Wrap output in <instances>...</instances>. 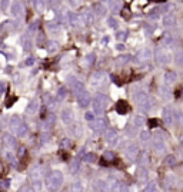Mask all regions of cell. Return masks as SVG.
Wrapping results in <instances>:
<instances>
[{
    "mask_svg": "<svg viewBox=\"0 0 183 192\" xmlns=\"http://www.w3.org/2000/svg\"><path fill=\"white\" fill-rule=\"evenodd\" d=\"M9 186V181H2L0 182V189H7Z\"/></svg>",
    "mask_w": 183,
    "mask_h": 192,
    "instance_id": "53",
    "label": "cell"
},
{
    "mask_svg": "<svg viewBox=\"0 0 183 192\" xmlns=\"http://www.w3.org/2000/svg\"><path fill=\"white\" fill-rule=\"evenodd\" d=\"M95 12H96L99 16H103V15L106 13V9H105L102 5H96V6H95Z\"/></svg>",
    "mask_w": 183,
    "mask_h": 192,
    "instance_id": "31",
    "label": "cell"
},
{
    "mask_svg": "<svg viewBox=\"0 0 183 192\" xmlns=\"http://www.w3.org/2000/svg\"><path fill=\"white\" fill-rule=\"evenodd\" d=\"M140 108H142V109H143L145 112L150 111V109H152V101H150V99L147 98V99H146V101H145V102H143V103L140 105Z\"/></svg>",
    "mask_w": 183,
    "mask_h": 192,
    "instance_id": "28",
    "label": "cell"
},
{
    "mask_svg": "<svg viewBox=\"0 0 183 192\" xmlns=\"http://www.w3.org/2000/svg\"><path fill=\"white\" fill-rule=\"evenodd\" d=\"M62 119H63L64 123H70V122L73 121V113H72V111H69V109L62 111Z\"/></svg>",
    "mask_w": 183,
    "mask_h": 192,
    "instance_id": "19",
    "label": "cell"
},
{
    "mask_svg": "<svg viewBox=\"0 0 183 192\" xmlns=\"http://www.w3.org/2000/svg\"><path fill=\"white\" fill-rule=\"evenodd\" d=\"M34 111H37V103H36V102H32V103L27 106V113H33Z\"/></svg>",
    "mask_w": 183,
    "mask_h": 192,
    "instance_id": "38",
    "label": "cell"
},
{
    "mask_svg": "<svg viewBox=\"0 0 183 192\" xmlns=\"http://www.w3.org/2000/svg\"><path fill=\"white\" fill-rule=\"evenodd\" d=\"M33 62H34V59H33V57H29V59L26 60V65H29V66H30V65H33Z\"/></svg>",
    "mask_w": 183,
    "mask_h": 192,
    "instance_id": "56",
    "label": "cell"
},
{
    "mask_svg": "<svg viewBox=\"0 0 183 192\" xmlns=\"http://www.w3.org/2000/svg\"><path fill=\"white\" fill-rule=\"evenodd\" d=\"M95 159H96V156H95L93 153H87V155H86V161H89V162L95 161Z\"/></svg>",
    "mask_w": 183,
    "mask_h": 192,
    "instance_id": "54",
    "label": "cell"
},
{
    "mask_svg": "<svg viewBox=\"0 0 183 192\" xmlns=\"http://www.w3.org/2000/svg\"><path fill=\"white\" fill-rule=\"evenodd\" d=\"M22 45H23V49L26 50V52H29L30 49H32V46H33V43H32V40H30V37L26 35L25 37H22Z\"/></svg>",
    "mask_w": 183,
    "mask_h": 192,
    "instance_id": "22",
    "label": "cell"
},
{
    "mask_svg": "<svg viewBox=\"0 0 183 192\" xmlns=\"http://www.w3.org/2000/svg\"><path fill=\"white\" fill-rule=\"evenodd\" d=\"M46 47H47V52H54V50L59 47V45H57L56 40H49V42L46 43Z\"/></svg>",
    "mask_w": 183,
    "mask_h": 192,
    "instance_id": "26",
    "label": "cell"
},
{
    "mask_svg": "<svg viewBox=\"0 0 183 192\" xmlns=\"http://www.w3.org/2000/svg\"><path fill=\"white\" fill-rule=\"evenodd\" d=\"M133 123H135L136 126H143V123H145V118H143L142 115H136L135 119H133Z\"/></svg>",
    "mask_w": 183,
    "mask_h": 192,
    "instance_id": "29",
    "label": "cell"
},
{
    "mask_svg": "<svg viewBox=\"0 0 183 192\" xmlns=\"http://www.w3.org/2000/svg\"><path fill=\"white\" fill-rule=\"evenodd\" d=\"M70 171H72V173H77V171H79V161H73L72 162Z\"/></svg>",
    "mask_w": 183,
    "mask_h": 192,
    "instance_id": "33",
    "label": "cell"
},
{
    "mask_svg": "<svg viewBox=\"0 0 183 192\" xmlns=\"http://www.w3.org/2000/svg\"><path fill=\"white\" fill-rule=\"evenodd\" d=\"M163 43H164V45H172V43H173V36H172V35H164Z\"/></svg>",
    "mask_w": 183,
    "mask_h": 192,
    "instance_id": "37",
    "label": "cell"
},
{
    "mask_svg": "<svg viewBox=\"0 0 183 192\" xmlns=\"http://www.w3.org/2000/svg\"><path fill=\"white\" fill-rule=\"evenodd\" d=\"M159 12H160V9H154V10H152L150 13H149V17L150 19H157V16H159Z\"/></svg>",
    "mask_w": 183,
    "mask_h": 192,
    "instance_id": "39",
    "label": "cell"
},
{
    "mask_svg": "<svg viewBox=\"0 0 183 192\" xmlns=\"http://www.w3.org/2000/svg\"><path fill=\"white\" fill-rule=\"evenodd\" d=\"M25 153H26V149H25V148H20V149H19V156H23Z\"/></svg>",
    "mask_w": 183,
    "mask_h": 192,
    "instance_id": "57",
    "label": "cell"
},
{
    "mask_svg": "<svg viewBox=\"0 0 183 192\" xmlns=\"http://www.w3.org/2000/svg\"><path fill=\"white\" fill-rule=\"evenodd\" d=\"M176 162H177V159H176V156H174V155H169V156H166V158H164V163H166L167 166H174V165H176Z\"/></svg>",
    "mask_w": 183,
    "mask_h": 192,
    "instance_id": "25",
    "label": "cell"
},
{
    "mask_svg": "<svg viewBox=\"0 0 183 192\" xmlns=\"http://www.w3.org/2000/svg\"><path fill=\"white\" fill-rule=\"evenodd\" d=\"M137 176H139V179H140V181H145V179L147 178V171H146L145 168L139 169V175H137Z\"/></svg>",
    "mask_w": 183,
    "mask_h": 192,
    "instance_id": "34",
    "label": "cell"
},
{
    "mask_svg": "<svg viewBox=\"0 0 183 192\" xmlns=\"http://www.w3.org/2000/svg\"><path fill=\"white\" fill-rule=\"evenodd\" d=\"M64 98H66V87H60L59 92H57V99L62 101V99H64Z\"/></svg>",
    "mask_w": 183,
    "mask_h": 192,
    "instance_id": "32",
    "label": "cell"
},
{
    "mask_svg": "<svg viewBox=\"0 0 183 192\" xmlns=\"http://www.w3.org/2000/svg\"><path fill=\"white\" fill-rule=\"evenodd\" d=\"M46 183L49 186V189H57L62 183H63V173L59 171H53L46 176Z\"/></svg>",
    "mask_w": 183,
    "mask_h": 192,
    "instance_id": "1",
    "label": "cell"
},
{
    "mask_svg": "<svg viewBox=\"0 0 183 192\" xmlns=\"http://www.w3.org/2000/svg\"><path fill=\"white\" fill-rule=\"evenodd\" d=\"M13 102H16V98H12V99L7 102V106H10V103H13Z\"/></svg>",
    "mask_w": 183,
    "mask_h": 192,
    "instance_id": "59",
    "label": "cell"
},
{
    "mask_svg": "<svg viewBox=\"0 0 183 192\" xmlns=\"http://www.w3.org/2000/svg\"><path fill=\"white\" fill-rule=\"evenodd\" d=\"M9 2H10V0H2V3H0V7H2V10H7Z\"/></svg>",
    "mask_w": 183,
    "mask_h": 192,
    "instance_id": "44",
    "label": "cell"
},
{
    "mask_svg": "<svg viewBox=\"0 0 183 192\" xmlns=\"http://www.w3.org/2000/svg\"><path fill=\"white\" fill-rule=\"evenodd\" d=\"M44 5H46V2H43V0H33L34 10H37V12H44Z\"/></svg>",
    "mask_w": 183,
    "mask_h": 192,
    "instance_id": "24",
    "label": "cell"
},
{
    "mask_svg": "<svg viewBox=\"0 0 183 192\" xmlns=\"http://www.w3.org/2000/svg\"><path fill=\"white\" fill-rule=\"evenodd\" d=\"M44 2H46L49 6H52V7H56V6H59L60 0H44Z\"/></svg>",
    "mask_w": 183,
    "mask_h": 192,
    "instance_id": "40",
    "label": "cell"
},
{
    "mask_svg": "<svg viewBox=\"0 0 183 192\" xmlns=\"http://www.w3.org/2000/svg\"><path fill=\"white\" fill-rule=\"evenodd\" d=\"M162 116H163V122H164L167 126H172V125H173V113H172V111H170L169 108H164V109H163Z\"/></svg>",
    "mask_w": 183,
    "mask_h": 192,
    "instance_id": "9",
    "label": "cell"
},
{
    "mask_svg": "<svg viewBox=\"0 0 183 192\" xmlns=\"http://www.w3.org/2000/svg\"><path fill=\"white\" fill-rule=\"evenodd\" d=\"M22 15H23V6H22V3H19V2L13 3L12 5V16L20 17Z\"/></svg>",
    "mask_w": 183,
    "mask_h": 192,
    "instance_id": "13",
    "label": "cell"
},
{
    "mask_svg": "<svg viewBox=\"0 0 183 192\" xmlns=\"http://www.w3.org/2000/svg\"><path fill=\"white\" fill-rule=\"evenodd\" d=\"M154 57H156V60H157L160 65H164V63L169 62L167 55H166V52H164L163 49H156V52H154Z\"/></svg>",
    "mask_w": 183,
    "mask_h": 192,
    "instance_id": "7",
    "label": "cell"
},
{
    "mask_svg": "<svg viewBox=\"0 0 183 192\" xmlns=\"http://www.w3.org/2000/svg\"><path fill=\"white\" fill-rule=\"evenodd\" d=\"M95 189L96 191H103V189H106V183L103 181H97L96 185H95Z\"/></svg>",
    "mask_w": 183,
    "mask_h": 192,
    "instance_id": "35",
    "label": "cell"
},
{
    "mask_svg": "<svg viewBox=\"0 0 183 192\" xmlns=\"http://www.w3.org/2000/svg\"><path fill=\"white\" fill-rule=\"evenodd\" d=\"M105 138H106V141H107V143H110V145H116L117 143V133H116V131L115 129H106V132H105Z\"/></svg>",
    "mask_w": 183,
    "mask_h": 192,
    "instance_id": "5",
    "label": "cell"
},
{
    "mask_svg": "<svg viewBox=\"0 0 183 192\" xmlns=\"http://www.w3.org/2000/svg\"><path fill=\"white\" fill-rule=\"evenodd\" d=\"M163 23H164V26H167V27H172V26L176 23V19H174V16H173V15H167V16H164V19H163Z\"/></svg>",
    "mask_w": 183,
    "mask_h": 192,
    "instance_id": "23",
    "label": "cell"
},
{
    "mask_svg": "<svg viewBox=\"0 0 183 192\" xmlns=\"http://www.w3.org/2000/svg\"><path fill=\"white\" fill-rule=\"evenodd\" d=\"M107 102H109L107 96H105V95H97L96 98L91 101V106H93L95 113H96V115H102V113L105 112V108H106Z\"/></svg>",
    "mask_w": 183,
    "mask_h": 192,
    "instance_id": "2",
    "label": "cell"
},
{
    "mask_svg": "<svg viewBox=\"0 0 183 192\" xmlns=\"http://www.w3.org/2000/svg\"><path fill=\"white\" fill-rule=\"evenodd\" d=\"M103 79H105V76H103L102 72H95L93 75L90 76V83L93 85V86H99L103 82Z\"/></svg>",
    "mask_w": 183,
    "mask_h": 192,
    "instance_id": "10",
    "label": "cell"
},
{
    "mask_svg": "<svg viewBox=\"0 0 183 192\" xmlns=\"http://www.w3.org/2000/svg\"><path fill=\"white\" fill-rule=\"evenodd\" d=\"M67 82H69V87L77 95V93H80L82 90H83V83L82 82H79L74 76H69V79H67Z\"/></svg>",
    "mask_w": 183,
    "mask_h": 192,
    "instance_id": "3",
    "label": "cell"
},
{
    "mask_svg": "<svg viewBox=\"0 0 183 192\" xmlns=\"http://www.w3.org/2000/svg\"><path fill=\"white\" fill-rule=\"evenodd\" d=\"M77 101H79V105H80V106L86 108V106L90 105V95L83 89L80 93H77Z\"/></svg>",
    "mask_w": 183,
    "mask_h": 192,
    "instance_id": "4",
    "label": "cell"
},
{
    "mask_svg": "<svg viewBox=\"0 0 183 192\" xmlns=\"http://www.w3.org/2000/svg\"><path fill=\"white\" fill-rule=\"evenodd\" d=\"M109 26H110V27H115V29H116V27H117V22H116V19L110 17V19H109Z\"/></svg>",
    "mask_w": 183,
    "mask_h": 192,
    "instance_id": "50",
    "label": "cell"
},
{
    "mask_svg": "<svg viewBox=\"0 0 183 192\" xmlns=\"http://www.w3.org/2000/svg\"><path fill=\"white\" fill-rule=\"evenodd\" d=\"M95 59H96V56L91 53V55H87V63L89 65H93L95 63Z\"/></svg>",
    "mask_w": 183,
    "mask_h": 192,
    "instance_id": "47",
    "label": "cell"
},
{
    "mask_svg": "<svg viewBox=\"0 0 183 192\" xmlns=\"http://www.w3.org/2000/svg\"><path fill=\"white\" fill-rule=\"evenodd\" d=\"M153 146L157 151V153H162L164 151V142H163V139H162L160 135H154V138H153Z\"/></svg>",
    "mask_w": 183,
    "mask_h": 192,
    "instance_id": "6",
    "label": "cell"
},
{
    "mask_svg": "<svg viewBox=\"0 0 183 192\" xmlns=\"http://www.w3.org/2000/svg\"><path fill=\"white\" fill-rule=\"evenodd\" d=\"M154 189H156V183H154V182H150V183L145 188L146 192H150V191H154Z\"/></svg>",
    "mask_w": 183,
    "mask_h": 192,
    "instance_id": "43",
    "label": "cell"
},
{
    "mask_svg": "<svg viewBox=\"0 0 183 192\" xmlns=\"http://www.w3.org/2000/svg\"><path fill=\"white\" fill-rule=\"evenodd\" d=\"M106 128V123L103 119H97V121H91L90 122V129H93L95 132H100Z\"/></svg>",
    "mask_w": 183,
    "mask_h": 192,
    "instance_id": "8",
    "label": "cell"
},
{
    "mask_svg": "<svg viewBox=\"0 0 183 192\" xmlns=\"http://www.w3.org/2000/svg\"><path fill=\"white\" fill-rule=\"evenodd\" d=\"M26 133H27V125L26 123H22L20 128H19V131H17V135L19 136H25Z\"/></svg>",
    "mask_w": 183,
    "mask_h": 192,
    "instance_id": "30",
    "label": "cell"
},
{
    "mask_svg": "<svg viewBox=\"0 0 183 192\" xmlns=\"http://www.w3.org/2000/svg\"><path fill=\"white\" fill-rule=\"evenodd\" d=\"M162 95L163 96H166V98H169V96H170V89H167V87H162Z\"/></svg>",
    "mask_w": 183,
    "mask_h": 192,
    "instance_id": "49",
    "label": "cell"
},
{
    "mask_svg": "<svg viewBox=\"0 0 183 192\" xmlns=\"http://www.w3.org/2000/svg\"><path fill=\"white\" fill-rule=\"evenodd\" d=\"M66 19H67V23H69L70 26H73V27H76V26L79 25V22H80V19H79V16H77L76 13H67Z\"/></svg>",
    "mask_w": 183,
    "mask_h": 192,
    "instance_id": "16",
    "label": "cell"
},
{
    "mask_svg": "<svg viewBox=\"0 0 183 192\" xmlns=\"http://www.w3.org/2000/svg\"><path fill=\"white\" fill-rule=\"evenodd\" d=\"M129 59H130V56H127V55H126V56H120L117 62L123 65V63H127V62H129Z\"/></svg>",
    "mask_w": 183,
    "mask_h": 192,
    "instance_id": "46",
    "label": "cell"
},
{
    "mask_svg": "<svg viewBox=\"0 0 183 192\" xmlns=\"http://www.w3.org/2000/svg\"><path fill=\"white\" fill-rule=\"evenodd\" d=\"M152 56V52L149 49H142L137 55H136V62H145L147 59H150Z\"/></svg>",
    "mask_w": 183,
    "mask_h": 192,
    "instance_id": "12",
    "label": "cell"
},
{
    "mask_svg": "<svg viewBox=\"0 0 183 192\" xmlns=\"http://www.w3.org/2000/svg\"><path fill=\"white\" fill-rule=\"evenodd\" d=\"M53 123H54V116H53V115H49V116H46V128H49V126H53Z\"/></svg>",
    "mask_w": 183,
    "mask_h": 192,
    "instance_id": "36",
    "label": "cell"
},
{
    "mask_svg": "<svg viewBox=\"0 0 183 192\" xmlns=\"http://www.w3.org/2000/svg\"><path fill=\"white\" fill-rule=\"evenodd\" d=\"M82 20H83L84 25H91V23H93V20H95V16H93V13H91V12L86 10V12L82 13Z\"/></svg>",
    "mask_w": 183,
    "mask_h": 192,
    "instance_id": "15",
    "label": "cell"
},
{
    "mask_svg": "<svg viewBox=\"0 0 183 192\" xmlns=\"http://www.w3.org/2000/svg\"><path fill=\"white\" fill-rule=\"evenodd\" d=\"M133 98H135V102L140 106L146 99H147V95L145 93V92H137V93H135V96H133Z\"/></svg>",
    "mask_w": 183,
    "mask_h": 192,
    "instance_id": "18",
    "label": "cell"
},
{
    "mask_svg": "<svg viewBox=\"0 0 183 192\" xmlns=\"http://www.w3.org/2000/svg\"><path fill=\"white\" fill-rule=\"evenodd\" d=\"M126 155H127L129 159H136V156H137V148H136L135 145H130V146L126 149Z\"/></svg>",
    "mask_w": 183,
    "mask_h": 192,
    "instance_id": "21",
    "label": "cell"
},
{
    "mask_svg": "<svg viewBox=\"0 0 183 192\" xmlns=\"http://www.w3.org/2000/svg\"><path fill=\"white\" fill-rule=\"evenodd\" d=\"M80 2H82V0H69V5L73 6V7H76V6L80 5Z\"/></svg>",
    "mask_w": 183,
    "mask_h": 192,
    "instance_id": "51",
    "label": "cell"
},
{
    "mask_svg": "<svg viewBox=\"0 0 183 192\" xmlns=\"http://www.w3.org/2000/svg\"><path fill=\"white\" fill-rule=\"evenodd\" d=\"M140 138H142V142H147L150 139V135H149V132H142Z\"/></svg>",
    "mask_w": 183,
    "mask_h": 192,
    "instance_id": "42",
    "label": "cell"
},
{
    "mask_svg": "<svg viewBox=\"0 0 183 192\" xmlns=\"http://www.w3.org/2000/svg\"><path fill=\"white\" fill-rule=\"evenodd\" d=\"M122 16H123L125 19H129V17H130V10H129L127 7H125V9L122 10Z\"/></svg>",
    "mask_w": 183,
    "mask_h": 192,
    "instance_id": "45",
    "label": "cell"
},
{
    "mask_svg": "<svg viewBox=\"0 0 183 192\" xmlns=\"http://www.w3.org/2000/svg\"><path fill=\"white\" fill-rule=\"evenodd\" d=\"M116 112L117 113H120V115H125V113H127L129 112V105H127V102L126 101H117V103H116Z\"/></svg>",
    "mask_w": 183,
    "mask_h": 192,
    "instance_id": "11",
    "label": "cell"
},
{
    "mask_svg": "<svg viewBox=\"0 0 183 192\" xmlns=\"http://www.w3.org/2000/svg\"><path fill=\"white\" fill-rule=\"evenodd\" d=\"M174 62H176L177 66H183V50L176 53V56H174Z\"/></svg>",
    "mask_w": 183,
    "mask_h": 192,
    "instance_id": "27",
    "label": "cell"
},
{
    "mask_svg": "<svg viewBox=\"0 0 183 192\" xmlns=\"http://www.w3.org/2000/svg\"><path fill=\"white\" fill-rule=\"evenodd\" d=\"M3 142H5V145H6L9 149H15V148H16V139H15L12 135H5V136H3Z\"/></svg>",
    "mask_w": 183,
    "mask_h": 192,
    "instance_id": "17",
    "label": "cell"
},
{
    "mask_svg": "<svg viewBox=\"0 0 183 192\" xmlns=\"http://www.w3.org/2000/svg\"><path fill=\"white\" fill-rule=\"evenodd\" d=\"M176 79H177V76H176V73H174V72L169 70V72H166V73H164V82H166L167 85H170V83L176 82Z\"/></svg>",
    "mask_w": 183,
    "mask_h": 192,
    "instance_id": "20",
    "label": "cell"
},
{
    "mask_svg": "<svg viewBox=\"0 0 183 192\" xmlns=\"http://www.w3.org/2000/svg\"><path fill=\"white\" fill-rule=\"evenodd\" d=\"M176 118H177V119L180 121V123H183V113H179V115H177Z\"/></svg>",
    "mask_w": 183,
    "mask_h": 192,
    "instance_id": "58",
    "label": "cell"
},
{
    "mask_svg": "<svg viewBox=\"0 0 183 192\" xmlns=\"http://www.w3.org/2000/svg\"><path fill=\"white\" fill-rule=\"evenodd\" d=\"M22 123H23V122H22V119H20L19 116H12V119H10V129H12L13 132H17Z\"/></svg>",
    "mask_w": 183,
    "mask_h": 192,
    "instance_id": "14",
    "label": "cell"
},
{
    "mask_svg": "<svg viewBox=\"0 0 183 192\" xmlns=\"http://www.w3.org/2000/svg\"><path fill=\"white\" fill-rule=\"evenodd\" d=\"M147 125H149V128H156V126L159 125V121H157V119H149Z\"/></svg>",
    "mask_w": 183,
    "mask_h": 192,
    "instance_id": "41",
    "label": "cell"
},
{
    "mask_svg": "<svg viewBox=\"0 0 183 192\" xmlns=\"http://www.w3.org/2000/svg\"><path fill=\"white\" fill-rule=\"evenodd\" d=\"M123 49H125V46H123L122 43H120V45H117V50H123Z\"/></svg>",
    "mask_w": 183,
    "mask_h": 192,
    "instance_id": "60",
    "label": "cell"
},
{
    "mask_svg": "<svg viewBox=\"0 0 183 192\" xmlns=\"http://www.w3.org/2000/svg\"><path fill=\"white\" fill-rule=\"evenodd\" d=\"M86 119L89 121V122H91V121H95V115L91 113V112H87L86 113Z\"/></svg>",
    "mask_w": 183,
    "mask_h": 192,
    "instance_id": "52",
    "label": "cell"
},
{
    "mask_svg": "<svg viewBox=\"0 0 183 192\" xmlns=\"http://www.w3.org/2000/svg\"><path fill=\"white\" fill-rule=\"evenodd\" d=\"M105 158H106V159H113V153H112V152H106V153H105Z\"/></svg>",
    "mask_w": 183,
    "mask_h": 192,
    "instance_id": "55",
    "label": "cell"
},
{
    "mask_svg": "<svg viewBox=\"0 0 183 192\" xmlns=\"http://www.w3.org/2000/svg\"><path fill=\"white\" fill-rule=\"evenodd\" d=\"M116 37H117V40H125L126 39V32H117Z\"/></svg>",
    "mask_w": 183,
    "mask_h": 192,
    "instance_id": "48",
    "label": "cell"
}]
</instances>
